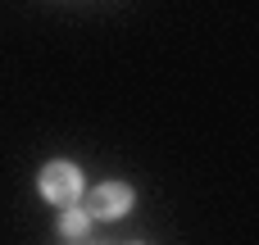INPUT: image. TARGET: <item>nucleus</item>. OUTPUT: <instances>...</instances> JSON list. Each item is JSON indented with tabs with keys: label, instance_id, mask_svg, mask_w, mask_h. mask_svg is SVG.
Wrapping results in <instances>:
<instances>
[{
	"label": "nucleus",
	"instance_id": "f257e3e1",
	"mask_svg": "<svg viewBox=\"0 0 259 245\" xmlns=\"http://www.w3.org/2000/svg\"><path fill=\"white\" fill-rule=\"evenodd\" d=\"M36 191H41V200H50V205H64V209H68V205H77V200H82L87 177H82V168H77V164L55 159V164H46V168H41Z\"/></svg>",
	"mask_w": 259,
	"mask_h": 245
},
{
	"label": "nucleus",
	"instance_id": "f03ea898",
	"mask_svg": "<svg viewBox=\"0 0 259 245\" xmlns=\"http://www.w3.org/2000/svg\"><path fill=\"white\" fill-rule=\"evenodd\" d=\"M132 186L127 182H100L91 195H87V214L91 218H127L132 214Z\"/></svg>",
	"mask_w": 259,
	"mask_h": 245
},
{
	"label": "nucleus",
	"instance_id": "7ed1b4c3",
	"mask_svg": "<svg viewBox=\"0 0 259 245\" xmlns=\"http://www.w3.org/2000/svg\"><path fill=\"white\" fill-rule=\"evenodd\" d=\"M91 223H96V218L87 214V205H82V209H64V214H59V232H64V236H87V232H91Z\"/></svg>",
	"mask_w": 259,
	"mask_h": 245
}]
</instances>
